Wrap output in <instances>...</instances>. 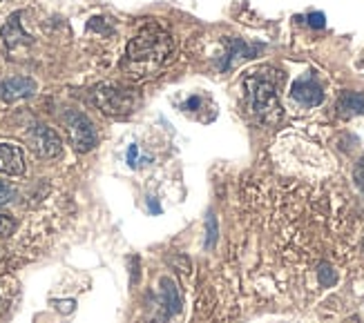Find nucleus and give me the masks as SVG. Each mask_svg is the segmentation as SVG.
<instances>
[{"label": "nucleus", "instance_id": "1", "mask_svg": "<svg viewBox=\"0 0 364 323\" xmlns=\"http://www.w3.org/2000/svg\"><path fill=\"white\" fill-rule=\"evenodd\" d=\"M172 52H175V40H172L168 31L159 25H146L130 40L123 60V70L132 78L154 76L164 65H168Z\"/></svg>", "mask_w": 364, "mask_h": 323}, {"label": "nucleus", "instance_id": "2", "mask_svg": "<svg viewBox=\"0 0 364 323\" xmlns=\"http://www.w3.org/2000/svg\"><path fill=\"white\" fill-rule=\"evenodd\" d=\"M244 85L248 89L252 114L262 123H277L282 119V103L275 92V80L266 76H248Z\"/></svg>", "mask_w": 364, "mask_h": 323}, {"label": "nucleus", "instance_id": "3", "mask_svg": "<svg viewBox=\"0 0 364 323\" xmlns=\"http://www.w3.org/2000/svg\"><path fill=\"white\" fill-rule=\"evenodd\" d=\"M92 99H94V103H97V107L107 116H128L136 107L134 92L125 89L121 85H112V83H105V85L94 89Z\"/></svg>", "mask_w": 364, "mask_h": 323}, {"label": "nucleus", "instance_id": "4", "mask_svg": "<svg viewBox=\"0 0 364 323\" xmlns=\"http://www.w3.org/2000/svg\"><path fill=\"white\" fill-rule=\"evenodd\" d=\"M63 123H65L72 148L78 154H85L97 148V132H94V125L85 114H81V111H65Z\"/></svg>", "mask_w": 364, "mask_h": 323}, {"label": "nucleus", "instance_id": "5", "mask_svg": "<svg viewBox=\"0 0 364 323\" xmlns=\"http://www.w3.org/2000/svg\"><path fill=\"white\" fill-rule=\"evenodd\" d=\"M29 145H31V150H34V154L38 158H56V156L63 154L60 136L47 125H36L34 129H31V132H29Z\"/></svg>", "mask_w": 364, "mask_h": 323}, {"label": "nucleus", "instance_id": "6", "mask_svg": "<svg viewBox=\"0 0 364 323\" xmlns=\"http://www.w3.org/2000/svg\"><path fill=\"white\" fill-rule=\"evenodd\" d=\"M291 96H293V101H297L299 105H304V107H318L324 101V89L320 85V80L315 78V74L309 72L304 76H299L293 83Z\"/></svg>", "mask_w": 364, "mask_h": 323}, {"label": "nucleus", "instance_id": "7", "mask_svg": "<svg viewBox=\"0 0 364 323\" xmlns=\"http://www.w3.org/2000/svg\"><path fill=\"white\" fill-rule=\"evenodd\" d=\"M36 92V80L29 76H11L0 80V99L5 103H16L21 99H27Z\"/></svg>", "mask_w": 364, "mask_h": 323}, {"label": "nucleus", "instance_id": "8", "mask_svg": "<svg viewBox=\"0 0 364 323\" xmlns=\"http://www.w3.org/2000/svg\"><path fill=\"white\" fill-rule=\"evenodd\" d=\"M0 172L9 174V176L25 174V156L18 145L0 143Z\"/></svg>", "mask_w": 364, "mask_h": 323}, {"label": "nucleus", "instance_id": "9", "mask_svg": "<svg viewBox=\"0 0 364 323\" xmlns=\"http://www.w3.org/2000/svg\"><path fill=\"white\" fill-rule=\"evenodd\" d=\"M336 109H338V116H342V119L362 116L364 114V94H360V92H342Z\"/></svg>", "mask_w": 364, "mask_h": 323}, {"label": "nucleus", "instance_id": "10", "mask_svg": "<svg viewBox=\"0 0 364 323\" xmlns=\"http://www.w3.org/2000/svg\"><path fill=\"white\" fill-rule=\"evenodd\" d=\"M21 11H16V13H11V18L7 21V25L3 27V40H5V45H7V50H14V47H18V45H27V43H31V36H27L25 31H23V27H21Z\"/></svg>", "mask_w": 364, "mask_h": 323}, {"label": "nucleus", "instance_id": "11", "mask_svg": "<svg viewBox=\"0 0 364 323\" xmlns=\"http://www.w3.org/2000/svg\"><path fill=\"white\" fill-rule=\"evenodd\" d=\"M259 50H262L259 45H248V43H244V40L232 38V40H230V52L226 54L224 62H221V70H230V67H235V62H237V60L252 58Z\"/></svg>", "mask_w": 364, "mask_h": 323}, {"label": "nucleus", "instance_id": "12", "mask_svg": "<svg viewBox=\"0 0 364 323\" xmlns=\"http://www.w3.org/2000/svg\"><path fill=\"white\" fill-rule=\"evenodd\" d=\"M336 279H338V274H336L333 268H331L328 263L320 265V283H322V288H331L336 283Z\"/></svg>", "mask_w": 364, "mask_h": 323}, {"label": "nucleus", "instance_id": "13", "mask_svg": "<svg viewBox=\"0 0 364 323\" xmlns=\"http://www.w3.org/2000/svg\"><path fill=\"white\" fill-rule=\"evenodd\" d=\"M14 197H16V190H14L9 183L0 181V207H5L7 203H11Z\"/></svg>", "mask_w": 364, "mask_h": 323}, {"label": "nucleus", "instance_id": "14", "mask_svg": "<svg viewBox=\"0 0 364 323\" xmlns=\"http://www.w3.org/2000/svg\"><path fill=\"white\" fill-rule=\"evenodd\" d=\"M14 230H16V221L5 214H0V236H9V234H14Z\"/></svg>", "mask_w": 364, "mask_h": 323}, {"label": "nucleus", "instance_id": "15", "mask_svg": "<svg viewBox=\"0 0 364 323\" xmlns=\"http://www.w3.org/2000/svg\"><path fill=\"white\" fill-rule=\"evenodd\" d=\"M306 21H309V25H311V27L322 29L326 18H324V13H322V11H313V13H309V16H306Z\"/></svg>", "mask_w": 364, "mask_h": 323}, {"label": "nucleus", "instance_id": "16", "mask_svg": "<svg viewBox=\"0 0 364 323\" xmlns=\"http://www.w3.org/2000/svg\"><path fill=\"white\" fill-rule=\"evenodd\" d=\"M208 225H210V239L205 241V246L213 248L215 246V239H217V221H215V217H208Z\"/></svg>", "mask_w": 364, "mask_h": 323}, {"label": "nucleus", "instance_id": "17", "mask_svg": "<svg viewBox=\"0 0 364 323\" xmlns=\"http://www.w3.org/2000/svg\"><path fill=\"white\" fill-rule=\"evenodd\" d=\"M136 154H139V148H136V145H130V150H128V163H130V168H136Z\"/></svg>", "mask_w": 364, "mask_h": 323}, {"label": "nucleus", "instance_id": "18", "mask_svg": "<svg viewBox=\"0 0 364 323\" xmlns=\"http://www.w3.org/2000/svg\"><path fill=\"white\" fill-rule=\"evenodd\" d=\"M355 179H358L360 187L364 190V158L360 160V165H358V170H355Z\"/></svg>", "mask_w": 364, "mask_h": 323}, {"label": "nucleus", "instance_id": "19", "mask_svg": "<svg viewBox=\"0 0 364 323\" xmlns=\"http://www.w3.org/2000/svg\"><path fill=\"white\" fill-rule=\"evenodd\" d=\"M199 103H201L199 96H193V99H190V101L183 105V109H195V107H199Z\"/></svg>", "mask_w": 364, "mask_h": 323}]
</instances>
